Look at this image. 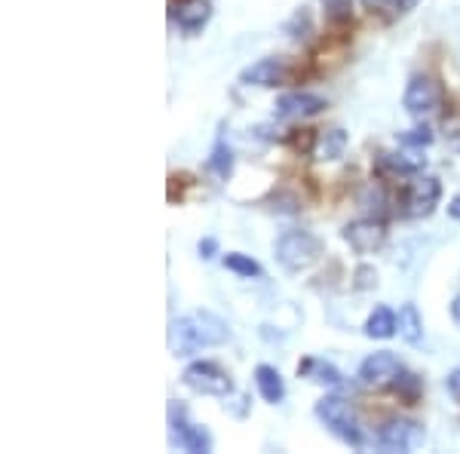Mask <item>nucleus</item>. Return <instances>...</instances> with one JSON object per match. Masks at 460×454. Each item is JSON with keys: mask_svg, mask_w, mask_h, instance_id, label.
<instances>
[{"mask_svg": "<svg viewBox=\"0 0 460 454\" xmlns=\"http://www.w3.org/2000/svg\"><path fill=\"white\" fill-rule=\"evenodd\" d=\"M230 338V329L212 310H194L169 323V350L172 356H194L203 347H218Z\"/></svg>", "mask_w": 460, "mask_h": 454, "instance_id": "obj_1", "label": "nucleus"}, {"mask_svg": "<svg viewBox=\"0 0 460 454\" xmlns=\"http://www.w3.org/2000/svg\"><path fill=\"white\" fill-rule=\"evenodd\" d=\"M314 414L319 418V423H323L332 436H338L344 445H350V449H362L359 418H356L353 405L344 396H338V393H325V396L314 405Z\"/></svg>", "mask_w": 460, "mask_h": 454, "instance_id": "obj_2", "label": "nucleus"}, {"mask_svg": "<svg viewBox=\"0 0 460 454\" xmlns=\"http://www.w3.org/2000/svg\"><path fill=\"white\" fill-rule=\"evenodd\" d=\"M323 252H325L323 240H319L316 234H310V230H286V234L273 243V255H277V262L283 264V271L288 273L314 267L319 258H323Z\"/></svg>", "mask_w": 460, "mask_h": 454, "instance_id": "obj_3", "label": "nucleus"}, {"mask_svg": "<svg viewBox=\"0 0 460 454\" xmlns=\"http://www.w3.org/2000/svg\"><path fill=\"white\" fill-rule=\"evenodd\" d=\"M442 102H445V95H442V86L436 84V77H429V74H414V77L408 80L405 95H402V108L418 123H427L429 117L439 114Z\"/></svg>", "mask_w": 460, "mask_h": 454, "instance_id": "obj_4", "label": "nucleus"}, {"mask_svg": "<svg viewBox=\"0 0 460 454\" xmlns=\"http://www.w3.org/2000/svg\"><path fill=\"white\" fill-rule=\"evenodd\" d=\"M181 381L188 390L199 393V396H230L234 393V381L218 362L212 360H194L188 369L181 371Z\"/></svg>", "mask_w": 460, "mask_h": 454, "instance_id": "obj_5", "label": "nucleus"}, {"mask_svg": "<svg viewBox=\"0 0 460 454\" xmlns=\"http://www.w3.org/2000/svg\"><path fill=\"white\" fill-rule=\"evenodd\" d=\"M169 427H172V445L190 454H209L212 433L199 423L188 421V408L181 402H169Z\"/></svg>", "mask_w": 460, "mask_h": 454, "instance_id": "obj_6", "label": "nucleus"}, {"mask_svg": "<svg viewBox=\"0 0 460 454\" xmlns=\"http://www.w3.org/2000/svg\"><path fill=\"white\" fill-rule=\"evenodd\" d=\"M442 197V182L436 175H414V182H408L402 193V215L405 218H429L439 206Z\"/></svg>", "mask_w": 460, "mask_h": 454, "instance_id": "obj_7", "label": "nucleus"}, {"mask_svg": "<svg viewBox=\"0 0 460 454\" xmlns=\"http://www.w3.org/2000/svg\"><path fill=\"white\" fill-rule=\"evenodd\" d=\"M427 169V157L420 147H402V151H381L375 157V175L381 182L387 178H408L420 175Z\"/></svg>", "mask_w": 460, "mask_h": 454, "instance_id": "obj_8", "label": "nucleus"}, {"mask_svg": "<svg viewBox=\"0 0 460 454\" xmlns=\"http://www.w3.org/2000/svg\"><path fill=\"white\" fill-rule=\"evenodd\" d=\"M377 445H381V451H390V454L414 451L418 445H424V427L408 418H390L377 430Z\"/></svg>", "mask_w": 460, "mask_h": 454, "instance_id": "obj_9", "label": "nucleus"}, {"mask_svg": "<svg viewBox=\"0 0 460 454\" xmlns=\"http://www.w3.org/2000/svg\"><path fill=\"white\" fill-rule=\"evenodd\" d=\"M288 80H292V65L279 56H264V58H258V62H252L240 71L243 86L277 89V86H286Z\"/></svg>", "mask_w": 460, "mask_h": 454, "instance_id": "obj_10", "label": "nucleus"}, {"mask_svg": "<svg viewBox=\"0 0 460 454\" xmlns=\"http://www.w3.org/2000/svg\"><path fill=\"white\" fill-rule=\"evenodd\" d=\"M341 236H344V243L350 245L353 252L372 255V252H377L387 243V225H384L381 218H375V215H366V218H356L350 225H344Z\"/></svg>", "mask_w": 460, "mask_h": 454, "instance_id": "obj_11", "label": "nucleus"}, {"mask_svg": "<svg viewBox=\"0 0 460 454\" xmlns=\"http://www.w3.org/2000/svg\"><path fill=\"white\" fill-rule=\"evenodd\" d=\"M402 371V362H399L396 353L390 350H377V353L366 356L359 362V384L362 387H372V390H384V387L393 384V378Z\"/></svg>", "mask_w": 460, "mask_h": 454, "instance_id": "obj_12", "label": "nucleus"}, {"mask_svg": "<svg viewBox=\"0 0 460 454\" xmlns=\"http://www.w3.org/2000/svg\"><path fill=\"white\" fill-rule=\"evenodd\" d=\"M329 108V102L323 95H314V93H283L273 105V114L279 120H310V117L323 114Z\"/></svg>", "mask_w": 460, "mask_h": 454, "instance_id": "obj_13", "label": "nucleus"}, {"mask_svg": "<svg viewBox=\"0 0 460 454\" xmlns=\"http://www.w3.org/2000/svg\"><path fill=\"white\" fill-rule=\"evenodd\" d=\"M169 16H172V22L184 34H197L212 19V4L209 0H172L169 4Z\"/></svg>", "mask_w": 460, "mask_h": 454, "instance_id": "obj_14", "label": "nucleus"}, {"mask_svg": "<svg viewBox=\"0 0 460 454\" xmlns=\"http://www.w3.org/2000/svg\"><path fill=\"white\" fill-rule=\"evenodd\" d=\"M298 375L307 378L310 384L329 387V390H335V387L344 384V375H341V369L332 366V362H325V360H316V356H307V360L298 362Z\"/></svg>", "mask_w": 460, "mask_h": 454, "instance_id": "obj_15", "label": "nucleus"}, {"mask_svg": "<svg viewBox=\"0 0 460 454\" xmlns=\"http://www.w3.org/2000/svg\"><path fill=\"white\" fill-rule=\"evenodd\" d=\"M255 387H258V396H261L267 405H279V402L286 399V381L277 366L261 362V366L255 369Z\"/></svg>", "mask_w": 460, "mask_h": 454, "instance_id": "obj_16", "label": "nucleus"}, {"mask_svg": "<svg viewBox=\"0 0 460 454\" xmlns=\"http://www.w3.org/2000/svg\"><path fill=\"white\" fill-rule=\"evenodd\" d=\"M362 332H366V338H372V341H390L393 334H399V316L393 314L387 304H377L372 314H368Z\"/></svg>", "mask_w": 460, "mask_h": 454, "instance_id": "obj_17", "label": "nucleus"}, {"mask_svg": "<svg viewBox=\"0 0 460 454\" xmlns=\"http://www.w3.org/2000/svg\"><path fill=\"white\" fill-rule=\"evenodd\" d=\"M347 132L344 129H319V136H316V147H314V157L316 160H323V163H335L344 157V151H347Z\"/></svg>", "mask_w": 460, "mask_h": 454, "instance_id": "obj_18", "label": "nucleus"}, {"mask_svg": "<svg viewBox=\"0 0 460 454\" xmlns=\"http://www.w3.org/2000/svg\"><path fill=\"white\" fill-rule=\"evenodd\" d=\"M396 316H399V338L408 347H418L424 341V316H420L418 304H402Z\"/></svg>", "mask_w": 460, "mask_h": 454, "instance_id": "obj_19", "label": "nucleus"}, {"mask_svg": "<svg viewBox=\"0 0 460 454\" xmlns=\"http://www.w3.org/2000/svg\"><path fill=\"white\" fill-rule=\"evenodd\" d=\"M390 390L396 393L399 399L408 402V405H414L420 396H424V378L418 375V371H408L402 369L396 378H393V384H390Z\"/></svg>", "mask_w": 460, "mask_h": 454, "instance_id": "obj_20", "label": "nucleus"}, {"mask_svg": "<svg viewBox=\"0 0 460 454\" xmlns=\"http://www.w3.org/2000/svg\"><path fill=\"white\" fill-rule=\"evenodd\" d=\"M359 209H366L368 215H375V218H381V215L387 212V191H384L381 178H377V182L372 178V182L359 191Z\"/></svg>", "mask_w": 460, "mask_h": 454, "instance_id": "obj_21", "label": "nucleus"}, {"mask_svg": "<svg viewBox=\"0 0 460 454\" xmlns=\"http://www.w3.org/2000/svg\"><path fill=\"white\" fill-rule=\"evenodd\" d=\"M362 6H366L372 16H377V19H384V22H396L402 13H408L411 10L418 0H359Z\"/></svg>", "mask_w": 460, "mask_h": 454, "instance_id": "obj_22", "label": "nucleus"}, {"mask_svg": "<svg viewBox=\"0 0 460 454\" xmlns=\"http://www.w3.org/2000/svg\"><path fill=\"white\" fill-rule=\"evenodd\" d=\"M234 151H230V145L225 138L215 141L212 154H209V173L218 178V182H227L230 175H234Z\"/></svg>", "mask_w": 460, "mask_h": 454, "instance_id": "obj_23", "label": "nucleus"}, {"mask_svg": "<svg viewBox=\"0 0 460 454\" xmlns=\"http://www.w3.org/2000/svg\"><path fill=\"white\" fill-rule=\"evenodd\" d=\"M225 267L230 273H236V277H246V280H258L261 277V264L255 262L252 255H243V252H227L225 255Z\"/></svg>", "mask_w": 460, "mask_h": 454, "instance_id": "obj_24", "label": "nucleus"}, {"mask_svg": "<svg viewBox=\"0 0 460 454\" xmlns=\"http://www.w3.org/2000/svg\"><path fill=\"white\" fill-rule=\"evenodd\" d=\"M396 141H399L402 147H420V151H424V147L433 145L436 136H433V129H429L427 123H418V126H411V129L399 132Z\"/></svg>", "mask_w": 460, "mask_h": 454, "instance_id": "obj_25", "label": "nucleus"}, {"mask_svg": "<svg viewBox=\"0 0 460 454\" xmlns=\"http://www.w3.org/2000/svg\"><path fill=\"white\" fill-rule=\"evenodd\" d=\"M325 19L332 25H347L353 19V0H325Z\"/></svg>", "mask_w": 460, "mask_h": 454, "instance_id": "obj_26", "label": "nucleus"}, {"mask_svg": "<svg viewBox=\"0 0 460 454\" xmlns=\"http://www.w3.org/2000/svg\"><path fill=\"white\" fill-rule=\"evenodd\" d=\"M316 136H319V129H292V132H288V141H292L295 151L314 154V147H316Z\"/></svg>", "mask_w": 460, "mask_h": 454, "instance_id": "obj_27", "label": "nucleus"}, {"mask_svg": "<svg viewBox=\"0 0 460 454\" xmlns=\"http://www.w3.org/2000/svg\"><path fill=\"white\" fill-rule=\"evenodd\" d=\"M353 286L359 289V292L375 289L377 286V271H375V267H368V264H359V267H356V273H353Z\"/></svg>", "mask_w": 460, "mask_h": 454, "instance_id": "obj_28", "label": "nucleus"}, {"mask_svg": "<svg viewBox=\"0 0 460 454\" xmlns=\"http://www.w3.org/2000/svg\"><path fill=\"white\" fill-rule=\"evenodd\" d=\"M197 252H199V258H206V262H209V258L218 255V240H215V236H206V240H199Z\"/></svg>", "mask_w": 460, "mask_h": 454, "instance_id": "obj_29", "label": "nucleus"}, {"mask_svg": "<svg viewBox=\"0 0 460 454\" xmlns=\"http://www.w3.org/2000/svg\"><path fill=\"white\" fill-rule=\"evenodd\" d=\"M445 390L451 393V399L460 402V369H455L448 378H445Z\"/></svg>", "mask_w": 460, "mask_h": 454, "instance_id": "obj_30", "label": "nucleus"}, {"mask_svg": "<svg viewBox=\"0 0 460 454\" xmlns=\"http://www.w3.org/2000/svg\"><path fill=\"white\" fill-rule=\"evenodd\" d=\"M448 215H451L455 221H460V193H457V197H451V200H448Z\"/></svg>", "mask_w": 460, "mask_h": 454, "instance_id": "obj_31", "label": "nucleus"}, {"mask_svg": "<svg viewBox=\"0 0 460 454\" xmlns=\"http://www.w3.org/2000/svg\"><path fill=\"white\" fill-rule=\"evenodd\" d=\"M451 319H455V325L460 329V295L455 298V301H451Z\"/></svg>", "mask_w": 460, "mask_h": 454, "instance_id": "obj_32", "label": "nucleus"}]
</instances>
